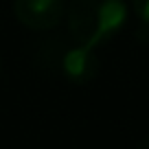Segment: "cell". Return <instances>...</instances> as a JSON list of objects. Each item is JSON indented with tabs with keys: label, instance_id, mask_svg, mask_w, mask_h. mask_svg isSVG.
Listing matches in <instances>:
<instances>
[{
	"label": "cell",
	"instance_id": "277c9868",
	"mask_svg": "<svg viewBox=\"0 0 149 149\" xmlns=\"http://www.w3.org/2000/svg\"><path fill=\"white\" fill-rule=\"evenodd\" d=\"M132 7L140 22L149 26V0H132Z\"/></svg>",
	"mask_w": 149,
	"mask_h": 149
},
{
	"label": "cell",
	"instance_id": "7a4b0ae2",
	"mask_svg": "<svg viewBox=\"0 0 149 149\" xmlns=\"http://www.w3.org/2000/svg\"><path fill=\"white\" fill-rule=\"evenodd\" d=\"M13 13L26 29L48 31L64 20L66 0H13Z\"/></svg>",
	"mask_w": 149,
	"mask_h": 149
},
{
	"label": "cell",
	"instance_id": "3957f363",
	"mask_svg": "<svg viewBox=\"0 0 149 149\" xmlns=\"http://www.w3.org/2000/svg\"><path fill=\"white\" fill-rule=\"evenodd\" d=\"M61 72L70 84H88L99 74V59L92 48L77 46L66 51L61 59Z\"/></svg>",
	"mask_w": 149,
	"mask_h": 149
},
{
	"label": "cell",
	"instance_id": "8992f818",
	"mask_svg": "<svg viewBox=\"0 0 149 149\" xmlns=\"http://www.w3.org/2000/svg\"><path fill=\"white\" fill-rule=\"evenodd\" d=\"M0 68H2V61H0Z\"/></svg>",
	"mask_w": 149,
	"mask_h": 149
},
{
	"label": "cell",
	"instance_id": "5b68a950",
	"mask_svg": "<svg viewBox=\"0 0 149 149\" xmlns=\"http://www.w3.org/2000/svg\"><path fill=\"white\" fill-rule=\"evenodd\" d=\"M136 149H149V136H147L145 140H140V143H138V147H136Z\"/></svg>",
	"mask_w": 149,
	"mask_h": 149
},
{
	"label": "cell",
	"instance_id": "6da1fadb",
	"mask_svg": "<svg viewBox=\"0 0 149 149\" xmlns=\"http://www.w3.org/2000/svg\"><path fill=\"white\" fill-rule=\"evenodd\" d=\"M66 15L74 44L94 51L125 26L127 5L125 0H72Z\"/></svg>",
	"mask_w": 149,
	"mask_h": 149
}]
</instances>
